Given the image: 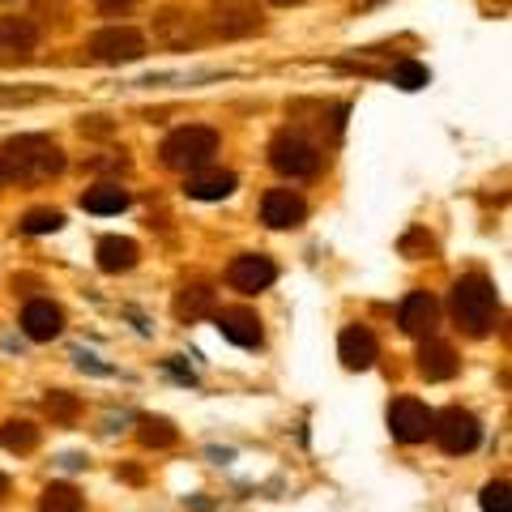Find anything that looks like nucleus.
<instances>
[{"label":"nucleus","mask_w":512,"mask_h":512,"mask_svg":"<svg viewBox=\"0 0 512 512\" xmlns=\"http://www.w3.org/2000/svg\"><path fill=\"white\" fill-rule=\"evenodd\" d=\"M218 329H222V338H231L235 346H261V320L248 308L218 312Z\"/></svg>","instance_id":"2eb2a0df"},{"label":"nucleus","mask_w":512,"mask_h":512,"mask_svg":"<svg viewBox=\"0 0 512 512\" xmlns=\"http://www.w3.org/2000/svg\"><path fill=\"white\" fill-rule=\"evenodd\" d=\"M39 30L26 18H0V64H22L35 56Z\"/></svg>","instance_id":"9b49d317"},{"label":"nucleus","mask_w":512,"mask_h":512,"mask_svg":"<svg viewBox=\"0 0 512 512\" xmlns=\"http://www.w3.org/2000/svg\"><path fill=\"white\" fill-rule=\"evenodd\" d=\"M39 444V427L26 423V419H9L0 427V448H9V453H30V448Z\"/></svg>","instance_id":"4be33fe9"},{"label":"nucleus","mask_w":512,"mask_h":512,"mask_svg":"<svg viewBox=\"0 0 512 512\" xmlns=\"http://www.w3.org/2000/svg\"><path fill=\"white\" fill-rule=\"evenodd\" d=\"M5 184H9V180H5V171H0V188H5Z\"/></svg>","instance_id":"473e14b6"},{"label":"nucleus","mask_w":512,"mask_h":512,"mask_svg":"<svg viewBox=\"0 0 512 512\" xmlns=\"http://www.w3.org/2000/svg\"><path fill=\"white\" fill-rule=\"evenodd\" d=\"M483 512H512L508 483H487L483 487Z\"/></svg>","instance_id":"cd10ccee"},{"label":"nucleus","mask_w":512,"mask_h":512,"mask_svg":"<svg viewBox=\"0 0 512 512\" xmlns=\"http://www.w3.org/2000/svg\"><path fill=\"white\" fill-rule=\"evenodd\" d=\"M274 5H299V0H274Z\"/></svg>","instance_id":"2f4dec72"},{"label":"nucleus","mask_w":512,"mask_h":512,"mask_svg":"<svg viewBox=\"0 0 512 512\" xmlns=\"http://www.w3.org/2000/svg\"><path fill=\"white\" fill-rule=\"evenodd\" d=\"M22 329H26V338H35V342H52L64 329V312L56 303L35 299V303H26V312H22Z\"/></svg>","instance_id":"4468645a"},{"label":"nucleus","mask_w":512,"mask_h":512,"mask_svg":"<svg viewBox=\"0 0 512 512\" xmlns=\"http://www.w3.org/2000/svg\"><path fill=\"white\" fill-rule=\"evenodd\" d=\"M261 218L269 222V227L286 231V227H299V222L308 218V205H303V197L291 188H269L265 201H261Z\"/></svg>","instance_id":"f8f14e48"},{"label":"nucleus","mask_w":512,"mask_h":512,"mask_svg":"<svg viewBox=\"0 0 512 512\" xmlns=\"http://www.w3.org/2000/svg\"><path fill=\"white\" fill-rule=\"evenodd\" d=\"M90 56L103 64H128L146 56V39L133 26H107L99 35H90Z\"/></svg>","instance_id":"0eeeda50"},{"label":"nucleus","mask_w":512,"mask_h":512,"mask_svg":"<svg viewBox=\"0 0 512 512\" xmlns=\"http://www.w3.org/2000/svg\"><path fill=\"white\" fill-rule=\"evenodd\" d=\"M235 175L231 171H197V175H188V184L184 192L192 201H222V197H231L235 192Z\"/></svg>","instance_id":"f3484780"},{"label":"nucleus","mask_w":512,"mask_h":512,"mask_svg":"<svg viewBox=\"0 0 512 512\" xmlns=\"http://www.w3.org/2000/svg\"><path fill=\"white\" fill-rule=\"evenodd\" d=\"M393 86H402V90H423L427 86V69L419 60H402L397 64V73H393Z\"/></svg>","instance_id":"bb28decb"},{"label":"nucleus","mask_w":512,"mask_h":512,"mask_svg":"<svg viewBox=\"0 0 512 512\" xmlns=\"http://www.w3.org/2000/svg\"><path fill=\"white\" fill-rule=\"evenodd\" d=\"M419 248L431 252V239H427V235H406V239H402V252H406V256H410V252H419Z\"/></svg>","instance_id":"c85d7f7f"},{"label":"nucleus","mask_w":512,"mask_h":512,"mask_svg":"<svg viewBox=\"0 0 512 512\" xmlns=\"http://www.w3.org/2000/svg\"><path fill=\"white\" fill-rule=\"evenodd\" d=\"M0 171L13 184H39L64 171V150L52 137H13L0 146Z\"/></svg>","instance_id":"f257e3e1"},{"label":"nucleus","mask_w":512,"mask_h":512,"mask_svg":"<svg viewBox=\"0 0 512 512\" xmlns=\"http://www.w3.org/2000/svg\"><path fill=\"white\" fill-rule=\"evenodd\" d=\"M431 436L440 440L444 453H470V448L478 444V436H483V427H478V419L470 410H461V406H448L444 414H436L431 419Z\"/></svg>","instance_id":"39448f33"},{"label":"nucleus","mask_w":512,"mask_h":512,"mask_svg":"<svg viewBox=\"0 0 512 512\" xmlns=\"http://www.w3.org/2000/svg\"><path fill=\"white\" fill-rule=\"evenodd\" d=\"M137 436H141V444H146V448H167V444H175V436H180V431H175L167 419H150V414H146Z\"/></svg>","instance_id":"393cba45"},{"label":"nucleus","mask_w":512,"mask_h":512,"mask_svg":"<svg viewBox=\"0 0 512 512\" xmlns=\"http://www.w3.org/2000/svg\"><path fill=\"white\" fill-rule=\"evenodd\" d=\"M210 30L222 39H248L261 30V9L252 0H218L210 9Z\"/></svg>","instance_id":"6e6552de"},{"label":"nucleus","mask_w":512,"mask_h":512,"mask_svg":"<svg viewBox=\"0 0 512 512\" xmlns=\"http://www.w3.org/2000/svg\"><path fill=\"white\" fill-rule=\"evenodd\" d=\"M94 5H99L103 13H120V9H128V5H133V0H94Z\"/></svg>","instance_id":"c756f323"},{"label":"nucleus","mask_w":512,"mask_h":512,"mask_svg":"<svg viewBox=\"0 0 512 512\" xmlns=\"http://www.w3.org/2000/svg\"><path fill=\"white\" fill-rule=\"evenodd\" d=\"M0 495H9V478L5 474H0Z\"/></svg>","instance_id":"7c9ffc66"},{"label":"nucleus","mask_w":512,"mask_h":512,"mask_svg":"<svg viewBox=\"0 0 512 512\" xmlns=\"http://www.w3.org/2000/svg\"><path fill=\"white\" fill-rule=\"evenodd\" d=\"M43 512H82V491L69 487V483H52L43 491V500H39Z\"/></svg>","instance_id":"5701e85b"},{"label":"nucleus","mask_w":512,"mask_h":512,"mask_svg":"<svg viewBox=\"0 0 512 512\" xmlns=\"http://www.w3.org/2000/svg\"><path fill=\"white\" fill-rule=\"evenodd\" d=\"M278 278V269L269 256L261 252H244V256H235L231 269H227V282L235 286V291H244V295H256V291H265L269 282Z\"/></svg>","instance_id":"9d476101"},{"label":"nucleus","mask_w":512,"mask_h":512,"mask_svg":"<svg viewBox=\"0 0 512 512\" xmlns=\"http://www.w3.org/2000/svg\"><path fill=\"white\" fill-rule=\"evenodd\" d=\"M82 205H86L90 214H120L124 205H128V192H124L120 184H99V188L86 192Z\"/></svg>","instance_id":"aec40b11"},{"label":"nucleus","mask_w":512,"mask_h":512,"mask_svg":"<svg viewBox=\"0 0 512 512\" xmlns=\"http://www.w3.org/2000/svg\"><path fill=\"white\" fill-rule=\"evenodd\" d=\"M210 312H214L210 286H184L180 299H175V316H184V320H197V316H210Z\"/></svg>","instance_id":"412c9836"},{"label":"nucleus","mask_w":512,"mask_h":512,"mask_svg":"<svg viewBox=\"0 0 512 512\" xmlns=\"http://www.w3.org/2000/svg\"><path fill=\"white\" fill-rule=\"evenodd\" d=\"M154 39L163 43V47H175V52H184V47H197V43L205 39V22H201L192 9H184V5H167V9L154 18Z\"/></svg>","instance_id":"423d86ee"},{"label":"nucleus","mask_w":512,"mask_h":512,"mask_svg":"<svg viewBox=\"0 0 512 512\" xmlns=\"http://www.w3.org/2000/svg\"><path fill=\"white\" fill-rule=\"evenodd\" d=\"M338 350H342V363H346V367H355V372L372 367L376 355H380V346H376V338H372V329H363V325L346 329V333H342V342H338Z\"/></svg>","instance_id":"dca6fc26"},{"label":"nucleus","mask_w":512,"mask_h":512,"mask_svg":"<svg viewBox=\"0 0 512 512\" xmlns=\"http://www.w3.org/2000/svg\"><path fill=\"white\" fill-rule=\"evenodd\" d=\"M218 154V133L205 124H188V128H175V133L163 141V163L171 171H188L197 175L201 167H210Z\"/></svg>","instance_id":"7ed1b4c3"},{"label":"nucleus","mask_w":512,"mask_h":512,"mask_svg":"<svg viewBox=\"0 0 512 512\" xmlns=\"http://www.w3.org/2000/svg\"><path fill=\"white\" fill-rule=\"evenodd\" d=\"M453 316L470 338H483L495 325V286L483 274H470L453 286Z\"/></svg>","instance_id":"f03ea898"},{"label":"nucleus","mask_w":512,"mask_h":512,"mask_svg":"<svg viewBox=\"0 0 512 512\" xmlns=\"http://www.w3.org/2000/svg\"><path fill=\"white\" fill-rule=\"evenodd\" d=\"M43 410L52 414V423H73L77 414H82V402H77L73 393H64V389H52L43 397Z\"/></svg>","instance_id":"b1692460"},{"label":"nucleus","mask_w":512,"mask_h":512,"mask_svg":"<svg viewBox=\"0 0 512 512\" xmlns=\"http://www.w3.org/2000/svg\"><path fill=\"white\" fill-rule=\"evenodd\" d=\"M269 163H274L278 175L303 180V175H316V171H320V150L312 146L308 137L282 133V137H274V146H269Z\"/></svg>","instance_id":"20e7f679"},{"label":"nucleus","mask_w":512,"mask_h":512,"mask_svg":"<svg viewBox=\"0 0 512 512\" xmlns=\"http://www.w3.org/2000/svg\"><path fill=\"white\" fill-rule=\"evenodd\" d=\"M419 372L427 380H448V376H457V355H453V346H444V342H423L419 350Z\"/></svg>","instance_id":"6ab92c4d"},{"label":"nucleus","mask_w":512,"mask_h":512,"mask_svg":"<svg viewBox=\"0 0 512 512\" xmlns=\"http://www.w3.org/2000/svg\"><path fill=\"white\" fill-rule=\"evenodd\" d=\"M397 320H402V329L410 333V338H431L436 325H440V303L431 299L427 291H414V295H406Z\"/></svg>","instance_id":"ddd939ff"},{"label":"nucleus","mask_w":512,"mask_h":512,"mask_svg":"<svg viewBox=\"0 0 512 512\" xmlns=\"http://www.w3.org/2000/svg\"><path fill=\"white\" fill-rule=\"evenodd\" d=\"M22 227H26V235H52L64 227V214L60 210H30L22 218Z\"/></svg>","instance_id":"a878e982"},{"label":"nucleus","mask_w":512,"mask_h":512,"mask_svg":"<svg viewBox=\"0 0 512 512\" xmlns=\"http://www.w3.org/2000/svg\"><path fill=\"white\" fill-rule=\"evenodd\" d=\"M137 265V244L133 239H120V235H107L99 244V269L103 274H124V269Z\"/></svg>","instance_id":"a211bd4d"},{"label":"nucleus","mask_w":512,"mask_h":512,"mask_svg":"<svg viewBox=\"0 0 512 512\" xmlns=\"http://www.w3.org/2000/svg\"><path fill=\"white\" fill-rule=\"evenodd\" d=\"M431 414L423 402H414V397H402V402H393L389 406V431H393V440H402V444H419L431 436Z\"/></svg>","instance_id":"1a4fd4ad"}]
</instances>
